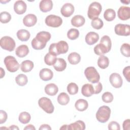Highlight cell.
I'll return each instance as SVG.
<instances>
[{"label":"cell","instance_id":"4","mask_svg":"<svg viewBox=\"0 0 130 130\" xmlns=\"http://www.w3.org/2000/svg\"><path fill=\"white\" fill-rule=\"evenodd\" d=\"M84 75L87 79L92 83L99 82L100 76L96 69L93 67H88L84 71Z\"/></svg>","mask_w":130,"mask_h":130},{"label":"cell","instance_id":"5","mask_svg":"<svg viewBox=\"0 0 130 130\" xmlns=\"http://www.w3.org/2000/svg\"><path fill=\"white\" fill-rule=\"evenodd\" d=\"M6 67L8 71L11 73L16 72L19 68V64L16 59L12 56H7L4 60Z\"/></svg>","mask_w":130,"mask_h":130},{"label":"cell","instance_id":"19","mask_svg":"<svg viewBox=\"0 0 130 130\" xmlns=\"http://www.w3.org/2000/svg\"><path fill=\"white\" fill-rule=\"evenodd\" d=\"M29 53V49L27 46L25 45H21L19 46L15 50L16 55L20 58L26 56Z\"/></svg>","mask_w":130,"mask_h":130},{"label":"cell","instance_id":"34","mask_svg":"<svg viewBox=\"0 0 130 130\" xmlns=\"http://www.w3.org/2000/svg\"><path fill=\"white\" fill-rule=\"evenodd\" d=\"M56 56L50 53L46 54L44 57V61L45 63L48 66H53L56 62Z\"/></svg>","mask_w":130,"mask_h":130},{"label":"cell","instance_id":"21","mask_svg":"<svg viewBox=\"0 0 130 130\" xmlns=\"http://www.w3.org/2000/svg\"><path fill=\"white\" fill-rule=\"evenodd\" d=\"M45 93L51 96H54L57 94L58 91L57 86L54 83H49L45 87Z\"/></svg>","mask_w":130,"mask_h":130},{"label":"cell","instance_id":"7","mask_svg":"<svg viewBox=\"0 0 130 130\" xmlns=\"http://www.w3.org/2000/svg\"><path fill=\"white\" fill-rule=\"evenodd\" d=\"M38 105L40 108L47 113L51 114L54 111V106L50 99L48 98H41L38 101Z\"/></svg>","mask_w":130,"mask_h":130},{"label":"cell","instance_id":"30","mask_svg":"<svg viewBox=\"0 0 130 130\" xmlns=\"http://www.w3.org/2000/svg\"><path fill=\"white\" fill-rule=\"evenodd\" d=\"M109 64V58L104 55H100L98 60V65L102 69L107 68Z\"/></svg>","mask_w":130,"mask_h":130},{"label":"cell","instance_id":"39","mask_svg":"<svg viewBox=\"0 0 130 130\" xmlns=\"http://www.w3.org/2000/svg\"><path fill=\"white\" fill-rule=\"evenodd\" d=\"M91 25L93 28L96 29H100L103 27L104 23L102 19L99 18H96L92 20Z\"/></svg>","mask_w":130,"mask_h":130},{"label":"cell","instance_id":"29","mask_svg":"<svg viewBox=\"0 0 130 130\" xmlns=\"http://www.w3.org/2000/svg\"><path fill=\"white\" fill-rule=\"evenodd\" d=\"M68 59L71 64H76L80 61L81 56L77 52H72L68 55Z\"/></svg>","mask_w":130,"mask_h":130},{"label":"cell","instance_id":"32","mask_svg":"<svg viewBox=\"0 0 130 130\" xmlns=\"http://www.w3.org/2000/svg\"><path fill=\"white\" fill-rule=\"evenodd\" d=\"M70 101V97L66 92H61L57 96V102L61 105H66Z\"/></svg>","mask_w":130,"mask_h":130},{"label":"cell","instance_id":"14","mask_svg":"<svg viewBox=\"0 0 130 130\" xmlns=\"http://www.w3.org/2000/svg\"><path fill=\"white\" fill-rule=\"evenodd\" d=\"M37 22V16L33 14H28L25 16L23 19L24 25L27 27H31L35 25Z\"/></svg>","mask_w":130,"mask_h":130},{"label":"cell","instance_id":"50","mask_svg":"<svg viewBox=\"0 0 130 130\" xmlns=\"http://www.w3.org/2000/svg\"><path fill=\"white\" fill-rule=\"evenodd\" d=\"M35 129H36V128L35 127V126L33 125L30 124L26 125L24 128V130H35Z\"/></svg>","mask_w":130,"mask_h":130},{"label":"cell","instance_id":"48","mask_svg":"<svg viewBox=\"0 0 130 130\" xmlns=\"http://www.w3.org/2000/svg\"><path fill=\"white\" fill-rule=\"evenodd\" d=\"M123 129L124 130H129L130 129V120L129 119L125 120L122 124Z\"/></svg>","mask_w":130,"mask_h":130},{"label":"cell","instance_id":"27","mask_svg":"<svg viewBox=\"0 0 130 130\" xmlns=\"http://www.w3.org/2000/svg\"><path fill=\"white\" fill-rule=\"evenodd\" d=\"M85 129V124L83 121L80 120L68 125V129L70 130H84Z\"/></svg>","mask_w":130,"mask_h":130},{"label":"cell","instance_id":"1","mask_svg":"<svg viewBox=\"0 0 130 130\" xmlns=\"http://www.w3.org/2000/svg\"><path fill=\"white\" fill-rule=\"evenodd\" d=\"M69 46L68 43L64 41H60L57 43H52L49 48V53L54 55H58L60 54H64L68 52Z\"/></svg>","mask_w":130,"mask_h":130},{"label":"cell","instance_id":"40","mask_svg":"<svg viewBox=\"0 0 130 130\" xmlns=\"http://www.w3.org/2000/svg\"><path fill=\"white\" fill-rule=\"evenodd\" d=\"M120 52L121 54L127 57L130 56V46L128 43H123L120 47Z\"/></svg>","mask_w":130,"mask_h":130},{"label":"cell","instance_id":"46","mask_svg":"<svg viewBox=\"0 0 130 130\" xmlns=\"http://www.w3.org/2000/svg\"><path fill=\"white\" fill-rule=\"evenodd\" d=\"M8 115L7 113L3 110L0 111V123L3 124L5 123L7 119Z\"/></svg>","mask_w":130,"mask_h":130},{"label":"cell","instance_id":"15","mask_svg":"<svg viewBox=\"0 0 130 130\" xmlns=\"http://www.w3.org/2000/svg\"><path fill=\"white\" fill-rule=\"evenodd\" d=\"M85 42L89 45H92L96 43L99 40V35L98 34L90 31L88 32L85 36Z\"/></svg>","mask_w":130,"mask_h":130},{"label":"cell","instance_id":"52","mask_svg":"<svg viewBox=\"0 0 130 130\" xmlns=\"http://www.w3.org/2000/svg\"><path fill=\"white\" fill-rule=\"evenodd\" d=\"M9 129H19V128L16 125H12L10 126V127L9 128Z\"/></svg>","mask_w":130,"mask_h":130},{"label":"cell","instance_id":"53","mask_svg":"<svg viewBox=\"0 0 130 130\" xmlns=\"http://www.w3.org/2000/svg\"><path fill=\"white\" fill-rule=\"evenodd\" d=\"M60 129H68V125H67V124L63 125L60 128Z\"/></svg>","mask_w":130,"mask_h":130},{"label":"cell","instance_id":"49","mask_svg":"<svg viewBox=\"0 0 130 130\" xmlns=\"http://www.w3.org/2000/svg\"><path fill=\"white\" fill-rule=\"evenodd\" d=\"M44 129L51 130V127L49 125L47 124H43L40 126V127H39V130H44Z\"/></svg>","mask_w":130,"mask_h":130},{"label":"cell","instance_id":"26","mask_svg":"<svg viewBox=\"0 0 130 130\" xmlns=\"http://www.w3.org/2000/svg\"><path fill=\"white\" fill-rule=\"evenodd\" d=\"M75 107L78 111H84L87 109L88 104L87 101L84 99H79L76 102Z\"/></svg>","mask_w":130,"mask_h":130},{"label":"cell","instance_id":"10","mask_svg":"<svg viewBox=\"0 0 130 130\" xmlns=\"http://www.w3.org/2000/svg\"><path fill=\"white\" fill-rule=\"evenodd\" d=\"M109 81L111 84L114 88H118L122 85V79L121 76L117 73H114L111 74L109 77Z\"/></svg>","mask_w":130,"mask_h":130},{"label":"cell","instance_id":"8","mask_svg":"<svg viewBox=\"0 0 130 130\" xmlns=\"http://www.w3.org/2000/svg\"><path fill=\"white\" fill-rule=\"evenodd\" d=\"M62 23V19L58 16L49 15L45 18V23L47 26L52 27H58Z\"/></svg>","mask_w":130,"mask_h":130},{"label":"cell","instance_id":"11","mask_svg":"<svg viewBox=\"0 0 130 130\" xmlns=\"http://www.w3.org/2000/svg\"><path fill=\"white\" fill-rule=\"evenodd\" d=\"M118 18L121 20H126L130 18V8L126 6H121L117 12Z\"/></svg>","mask_w":130,"mask_h":130},{"label":"cell","instance_id":"31","mask_svg":"<svg viewBox=\"0 0 130 130\" xmlns=\"http://www.w3.org/2000/svg\"><path fill=\"white\" fill-rule=\"evenodd\" d=\"M116 17L115 11L112 9H108L106 10L104 13V17L107 21H112Z\"/></svg>","mask_w":130,"mask_h":130},{"label":"cell","instance_id":"2","mask_svg":"<svg viewBox=\"0 0 130 130\" xmlns=\"http://www.w3.org/2000/svg\"><path fill=\"white\" fill-rule=\"evenodd\" d=\"M110 114V108L107 106H102L99 108L96 113V118L99 122L105 123L109 120Z\"/></svg>","mask_w":130,"mask_h":130},{"label":"cell","instance_id":"18","mask_svg":"<svg viewBox=\"0 0 130 130\" xmlns=\"http://www.w3.org/2000/svg\"><path fill=\"white\" fill-rule=\"evenodd\" d=\"M82 94L86 97H89L94 94L93 86L89 83L84 84L81 88Z\"/></svg>","mask_w":130,"mask_h":130},{"label":"cell","instance_id":"35","mask_svg":"<svg viewBox=\"0 0 130 130\" xmlns=\"http://www.w3.org/2000/svg\"><path fill=\"white\" fill-rule=\"evenodd\" d=\"M31 119V116L29 113L27 112H22L19 115V121L22 124H26L28 123Z\"/></svg>","mask_w":130,"mask_h":130},{"label":"cell","instance_id":"16","mask_svg":"<svg viewBox=\"0 0 130 130\" xmlns=\"http://www.w3.org/2000/svg\"><path fill=\"white\" fill-rule=\"evenodd\" d=\"M39 76L42 80L47 81L52 79L53 76V73L50 69L48 68H44L40 70Z\"/></svg>","mask_w":130,"mask_h":130},{"label":"cell","instance_id":"42","mask_svg":"<svg viewBox=\"0 0 130 130\" xmlns=\"http://www.w3.org/2000/svg\"><path fill=\"white\" fill-rule=\"evenodd\" d=\"M100 43H103L108 48V49L110 51L111 49V46H112V43L111 41V39L108 36L105 35L103 37H102Z\"/></svg>","mask_w":130,"mask_h":130},{"label":"cell","instance_id":"38","mask_svg":"<svg viewBox=\"0 0 130 130\" xmlns=\"http://www.w3.org/2000/svg\"><path fill=\"white\" fill-rule=\"evenodd\" d=\"M78 86L75 83L71 82L67 86V91L71 95H75L78 92Z\"/></svg>","mask_w":130,"mask_h":130},{"label":"cell","instance_id":"28","mask_svg":"<svg viewBox=\"0 0 130 130\" xmlns=\"http://www.w3.org/2000/svg\"><path fill=\"white\" fill-rule=\"evenodd\" d=\"M16 35L18 39L21 41H27L30 36L29 32L27 30L24 29L18 30Z\"/></svg>","mask_w":130,"mask_h":130},{"label":"cell","instance_id":"12","mask_svg":"<svg viewBox=\"0 0 130 130\" xmlns=\"http://www.w3.org/2000/svg\"><path fill=\"white\" fill-rule=\"evenodd\" d=\"M27 9V5L26 3L21 0L17 1L14 4V11L19 15L24 14Z\"/></svg>","mask_w":130,"mask_h":130},{"label":"cell","instance_id":"44","mask_svg":"<svg viewBox=\"0 0 130 130\" xmlns=\"http://www.w3.org/2000/svg\"><path fill=\"white\" fill-rule=\"evenodd\" d=\"M108 129L109 130H120L119 124L115 121H112L108 124Z\"/></svg>","mask_w":130,"mask_h":130},{"label":"cell","instance_id":"25","mask_svg":"<svg viewBox=\"0 0 130 130\" xmlns=\"http://www.w3.org/2000/svg\"><path fill=\"white\" fill-rule=\"evenodd\" d=\"M34 62L30 60H26L22 61L20 65L21 70L24 72L27 73L31 71L34 68Z\"/></svg>","mask_w":130,"mask_h":130},{"label":"cell","instance_id":"22","mask_svg":"<svg viewBox=\"0 0 130 130\" xmlns=\"http://www.w3.org/2000/svg\"><path fill=\"white\" fill-rule=\"evenodd\" d=\"M51 37V35L50 32L45 31H42L38 32L35 38L38 40L46 44L47 42L50 40Z\"/></svg>","mask_w":130,"mask_h":130},{"label":"cell","instance_id":"43","mask_svg":"<svg viewBox=\"0 0 130 130\" xmlns=\"http://www.w3.org/2000/svg\"><path fill=\"white\" fill-rule=\"evenodd\" d=\"M102 99L104 102L106 103H110L113 100V95L110 92H105L103 94Z\"/></svg>","mask_w":130,"mask_h":130},{"label":"cell","instance_id":"6","mask_svg":"<svg viewBox=\"0 0 130 130\" xmlns=\"http://www.w3.org/2000/svg\"><path fill=\"white\" fill-rule=\"evenodd\" d=\"M15 45L14 40L9 36H4L0 40V46L4 50L12 51L14 50Z\"/></svg>","mask_w":130,"mask_h":130},{"label":"cell","instance_id":"36","mask_svg":"<svg viewBox=\"0 0 130 130\" xmlns=\"http://www.w3.org/2000/svg\"><path fill=\"white\" fill-rule=\"evenodd\" d=\"M31 44L32 47L35 50H42L44 49L46 45V44L41 42V41L38 40L36 38L32 39Z\"/></svg>","mask_w":130,"mask_h":130},{"label":"cell","instance_id":"20","mask_svg":"<svg viewBox=\"0 0 130 130\" xmlns=\"http://www.w3.org/2000/svg\"><path fill=\"white\" fill-rule=\"evenodd\" d=\"M84 17L80 15H75L71 19V24L75 27H80L83 26L85 23Z\"/></svg>","mask_w":130,"mask_h":130},{"label":"cell","instance_id":"41","mask_svg":"<svg viewBox=\"0 0 130 130\" xmlns=\"http://www.w3.org/2000/svg\"><path fill=\"white\" fill-rule=\"evenodd\" d=\"M11 19V14L6 12L4 11L0 14V21L3 23H7L9 22Z\"/></svg>","mask_w":130,"mask_h":130},{"label":"cell","instance_id":"51","mask_svg":"<svg viewBox=\"0 0 130 130\" xmlns=\"http://www.w3.org/2000/svg\"><path fill=\"white\" fill-rule=\"evenodd\" d=\"M0 70H1V78H2L5 76V72L2 68H1Z\"/></svg>","mask_w":130,"mask_h":130},{"label":"cell","instance_id":"17","mask_svg":"<svg viewBox=\"0 0 130 130\" xmlns=\"http://www.w3.org/2000/svg\"><path fill=\"white\" fill-rule=\"evenodd\" d=\"M53 3L51 0H42L40 2L39 8L42 12H47L52 10Z\"/></svg>","mask_w":130,"mask_h":130},{"label":"cell","instance_id":"37","mask_svg":"<svg viewBox=\"0 0 130 130\" xmlns=\"http://www.w3.org/2000/svg\"><path fill=\"white\" fill-rule=\"evenodd\" d=\"M79 36V31L76 28H71L68 31L67 37L71 40H74L77 39Z\"/></svg>","mask_w":130,"mask_h":130},{"label":"cell","instance_id":"9","mask_svg":"<svg viewBox=\"0 0 130 130\" xmlns=\"http://www.w3.org/2000/svg\"><path fill=\"white\" fill-rule=\"evenodd\" d=\"M114 31L118 36H128L130 35V26L128 24H117L115 26Z\"/></svg>","mask_w":130,"mask_h":130},{"label":"cell","instance_id":"45","mask_svg":"<svg viewBox=\"0 0 130 130\" xmlns=\"http://www.w3.org/2000/svg\"><path fill=\"white\" fill-rule=\"evenodd\" d=\"M122 73H123V75L124 76L125 78L127 81V82H129V81H130V80H129V78H130V67L127 66V67H125L123 70Z\"/></svg>","mask_w":130,"mask_h":130},{"label":"cell","instance_id":"13","mask_svg":"<svg viewBox=\"0 0 130 130\" xmlns=\"http://www.w3.org/2000/svg\"><path fill=\"white\" fill-rule=\"evenodd\" d=\"M74 10V7L72 4L66 3L62 6L60 12L64 17H69L73 14Z\"/></svg>","mask_w":130,"mask_h":130},{"label":"cell","instance_id":"23","mask_svg":"<svg viewBox=\"0 0 130 130\" xmlns=\"http://www.w3.org/2000/svg\"><path fill=\"white\" fill-rule=\"evenodd\" d=\"M53 67L56 71L58 72H62L66 69L67 67V62L64 59L62 58H58L53 65Z\"/></svg>","mask_w":130,"mask_h":130},{"label":"cell","instance_id":"47","mask_svg":"<svg viewBox=\"0 0 130 130\" xmlns=\"http://www.w3.org/2000/svg\"><path fill=\"white\" fill-rule=\"evenodd\" d=\"M97 84L93 85V88H94V94H99V93H100L101 92V91L102 90V88H103V86H102V84L101 82H98L96 83Z\"/></svg>","mask_w":130,"mask_h":130},{"label":"cell","instance_id":"24","mask_svg":"<svg viewBox=\"0 0 130 130\" xmlns=\"http://www.w3.org/2000/svg\"><path fill=\"white\" fill-rule=\"evenodd\" d=\"M109 51L107 47L102 43H100L94 47V52L98 55H103Z\"/></svg>","mask_w":130,"mask_h":130},{"label":"cell","instance_id":"3","mask_svg":"<svg viewBox=\"0 0 130 130\" xmlns=\"http://www.w3.org/2000/svg\"><path fill=\"white\" fill-rule=\"evenodd\" d=\"M102 10V7L101 4L97 2H93L91 3L89 6L87 16L90 19H93L98 18V16L101 14Z\"/></svg>","mask_w":130,"mask_h":130},{"label":"cell","instance_id":"33","mask_svg":"<svg viewBox=\"0 0 130 130\" xmlns=\"http://www.w3.org/2000/svg\"><path fill=\"white\" fill-rule=\"evenodd\" d=\"M16 83L21 86H23L25 85L28 82V79L27 76L23 74H20L18 75L15 78Z\"/></svg>","mask_w":130,"mask_h":130}]
</instances>
